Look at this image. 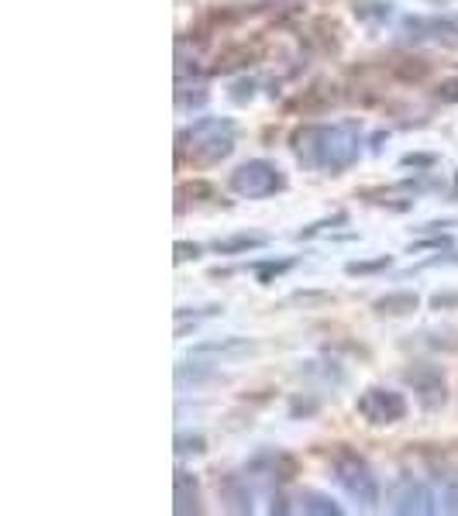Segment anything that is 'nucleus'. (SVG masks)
Instances as JSON below:
<instances>
[{
  "label": "nucleus",
  "mask_w": 458,
  "mask_h": 516,
  "mask_svg": "<svg viewBox=\"0 0 458 516\" xmlns=\"http://www.w3.org/2000/svg\"><path fill=\"white\" fill-rule=\"evenodd\" d=\"M452 193H455V197H458V172H455V186H452Z\"/></svg>",
  "instance_id": "obj_36"
},
{
  "label": "nucleus",
  "mask_w": 458,
  "mask_h": 516,
  "mask_svg": "<svg viewBox=\"0 0 458 516\" xmlns=\"http://www.w3.org/2000/svg\"><path fill=\"white\" fill-rule=\"evenodd\" d=\"M300 510H304L307 516H341V513H345L335 499H331L328 492H321V489H304V492H300Z\"/></svg>",
  "instance_id": "obj_15"
},
{
  "label": "nucleus",
  "mask_w": 458,
  "mask_h": 516,
  "mask_svg": "<svg viewBox=\"0 0 458 516\" xmlns=\"http://www.w3.org/2000/svg\"><path fill=\"white\" fill-rule=\"evenodd\" d=\"M434 97H438L441 104H455V100H458V80L441 83V86H438V93H434Z\"/></svg>",
  "instance_id": "obj_34"
},
{
  "label": "nucleus",
  "mask_w": 458,
  "mask_h": 516,
  "mask_svg": "<svg viewBox=\"0 0 458 516\" xmlns=\"http://www.w3.org/2000/svg\"><path fill=\"white\" fill-rule=\"evenodd\" d=\"M173 451L180 458H186V455H204V451H207V437L204 434H186V430H180V434H176V441H173Z\"/></svg>",
  "instance_id": "obj_23"
},
{
  "label": "nucleus",
  "mask_w": 458,
  "mask_h": 516,
  "mask_svg": "<svg viewBox=\"0 0 458 516\" xmlns=\"http://www.w3.org/2000/svg\"><path fill=\"white\" fill-rule=\"evenodd\" d=\"M438 265H458V252H455V248H448L445 255H434V258H428V262H417L414 269L421 272V269H438Z\"/></svg>",
  "instance_id": "obj_31"
},
{
  "label": "nucleus",
  "mask_w": 458,
  "mask_h": 516,
  "mask_svg": "<svg viewBox=\"0 0 458 516\" xmlns=\"http://www.w3.org/2000/svg\"><path fill=\"white\" fill-rule=\"evenodd\" d=\"M204 200H217V190L211 183H204V179H197V183H180L176 186V210L190 207V203H204Z\"/></svg>",
  "instance_id": "obj_16"
},
{
  "label": "nucleus",
  "mask_w": 458,
  "mask_h": 516,
  "mask_svg": "<svg viewBox=\"0 0 458 516\" xmlns=\"http://www.w3.org/2000/svg\"><path fill=\"white\" fill-rule=\"evenodd\" d=\"M217 496H221L228 513H252V489H248L245 475L235 472L217 475Z\"/></svg>",
  "instance_id": "obj_11"
},
{
  "label": "nucleus",
  "mask_w": 458,
  "mask_h": 516,
  "mask_svg": "<svg viewBox=\"0 0 458 516\" xmlns=\"http://www.w3.org/2000/svg\"><path fill=\"white\" fill-rule=\"evenodd\" d=\"M348 224V214L345 210H338V214H331V217H321V221H314V224H307L304 231H297L293 238L297 241H310V238H317V234H324L328 228H345Z\"/></svg>",
  "instance_id": "obj_22"
},
{
  "label": "nucleus",
  "mask_w": 458,
  "mask_h": 516,
  "mask_svg": "<svg viewBox=\"0 0 458 516\" xmlns=\"http://www.w3.org/2000/svg\"><path fill=\"white\" fill-rule=\"evenodd\" d=\"M434 482L441 489V513L458 516V472H434Z\"/></svg>",
  "instance_id": "obj_19"
},
{
  "label": "nucleus",
  "mask_w": 458,
  "mask_h": 516,
  "mask_svg": "<svg viewBox=\"0 0 458 516\" xmlns=\"http://www.w3.org/2000/svg\"><path fill=\"white\" fill-rule=\"evenodd\" d=\"M452 245H455V238L445 231V234H431V238H421V241H410L407 252H410V255H421V252H448Z\"/></svg>",
  "instance_id": "obj_24"
},
{
  "label": "nucleus",
  "mask_w": 458,
  "mask_h": 516,
  "mask_svg": "<svg viewBox=\"0 0 458 516\" xmlns=\"http://www.w3.org/2000/svg\"><path fill=\"white\" fill-rule=\"evenodd\" d=\"M214 379H221V375H217L214 365H207V362H180L176 365V386L180 389H197V386L214 382Z\"/></svg>",
  "instance_id": "obj_14"
},
{
  "label": "nucleus",
  "mask_w": 458,
  "mask_h": 516,
  "mask_svg": "<svg viewBox=\"0 0 458 516\" xmlns=\"http://www.w3.org/2000/svg\"><path fill=\"white\" fill-rule=\"evenodd\" d=\"M297 162L310 172H328L341 176L359 162L362 155V124L338 121V124H304L290 138Z\"/></svg>",
  "instance_id": "obj_1"
},
{
  "label": "nucleus",
  "mask_w": 458,
  "mask_h": 516,
  "mask_svg": "<svg viewBox=\"0 0 458 516\" xmlns=\"http://www.w3.org/2000/svg\"><path fill=\"white\" fill-rule=\"evenodd\" d=\"M200 255H204V245H200V241H176V245H173V258H176V265H183V262H197Z\"/></svg>",
  "instance_id": "obj_28"
},
{
  "label": "nucleus",
  "mask_w": 458,
  "mask_h": 516,
  "mask_svg": "<svg viewBox=\"0 0 458 516\" xmlns=\"http://www.w3.org/2000/svg\"><path fill=\"white\" fill-rule=\"evenodd\" d=\"M428 73H431V62H424V59H403L397 66L400 80H421V76H428Z\"/></svg>",
  "instance_id": "obj_27"
},
{
  "label": "nucleus",
  "mask_w": 458,
  "mask_h": 516,
  "mask_svg": "<svg viewBox=\"0 0 458 516\" xmlns=\"http://www.w3.org/2000/svg\"><path fill=\"white\" fill-rule=\"evenodd\" d=\"M393 269V255H376V258H355L345 262V276H379V272Z\"/></svg>",
  "instance_id": "obj_20"
},
{
  "label": "nucleus",
  "mask_w": 458,
  "mask_h": 516,
  "mask_svg": "<svg viewBox=\"0 0 458 516\" xmlns=\"http://www.w3.org/2000/svg\"><path fill=\"white\" fill-rule=\"evenodd\" d=\"M314 303H321V307H328V303H335V296L331 293H293L286 296V307H314Z\"/></svg>",
  "instance_id": "obj_26"
},
{
  "label": "nucleus",
  "mask_w": 458,
  "mask_h": 516,
  "mask_svg": "<svg viewBox=\"0 0 458 516\" xmlns=\"http://www.w3.org/2000/svg\"><path fill=\"white\" fill-rule=\"evenodd\" d=\"M400 166L403 169H414V172H431L434 166H438V155H431V152H407L400 159Z\"/></svg>",
  "instance_id": "obj_25"
},
{
  "label": "nucleus",
  "mask_w": 458,
  "mask_h": 516,
  "mask_svg": "<svg viewBox=\"0 0 458 516\" xmlns=\"http://www.w3.org/2000/svg\"><path fill=\"white\" fill-rule=\"evenodd\" d=\"M173 510L180 516H193V513H204V496H200V482L193 472L186 468H176L173 475Z\"/></svg>",
  "instance_id": "obj_10"
},
{
  "label": "nucleus",
  "mask_w": 458,
  "mask_h": 516,
  "mask_svg": "<svg viewBox=\"0 0 458 516\" xmlns=\"http://www.w3.org/2000/svg\"><path fill=\"white\" fill-rule=\"evenodd\" d=\"M355 413L372 427H393V424H400V420H407L410 403H407V396L397 393V389L369 386L366 393L355 400Z\"/></svg>",
  "instance_id": "obj_5"
},
{
  "label": "nucleus",
  "mask_w": 458,
  "mask_h": 516,
  "mask_svg": "<svg viewBox=\"0 0 458 516\" xmlns=\"http://www.w3.org/2000/svg\"><path fill=\"white\" fill-rule=\"evenodd\" d=\"M228 190L242 200H269L286 190V172L269 159H248L228 176Z\"/></svg>",
  "instance_id": "obj_4"
},
{
  "label": "nucleus",
  "mask_w": 458,
  "mask_h": 516,
  "mask_svg": "<svg viewBox=\"0 0 458 516\" xmlns=\"http://www.w3.org/2000/svg\"><path fill=\"white\" fill-rule=\"evenodd\" d=\"M207 100H211V90H207L204 83H186V80H180L176 83V104L183 107V111H193V107H204Z\"/></svg>",
  "instance_id": "obj_18"
},
{
  "label": "nucleus",
  "mask_w": 458,
  "mask_h": 516,
  "mask_svg": "<svg viewBox=\"0 0 458 516\" xmlns=\"http://www.w3.org/2000/svg\"><path fill=\"white\" fill-rule=\"evenodd\" d=\"M255 90H259V83L255 80H238L235 86H231V100H235V104H248V100L255 97Z\"/></svg>",
  "instance_id": "obj_30"
},
{
  "label": "nucleus",
  "mask_w": 458,
  "mask_h": 516,
  "mask_svg": "<svg viewBox=\"0 0 458 516\" xmlns=\"http://www.w3.org/2000/svg\"><path fill=\"white\" fill-rule=\"evenodd\" d=\"M231 152H235V121L231 117H197L190 128L176 135V162L180 166L190 155L193 166L207 169L224 162Z\"/></svg>",
  "instance_id": "obj_2"
},
{
  "label": "nucleus",
  "mask_w": 458,
  "mask_h": 516,
  "mask_svg": "<svg viewBox=\"0 0 458 516\" xmlns=\"http://www.w3.org/2000/svg\"><path fill=\"white\" fill-rule=\"evenodd\" d=\"M452 228H458V221L448 217V221H428V224H421V228H414V231L417 234H445V231H452Z\"/></svg>",
  "instance_id": "obj_33"
},
{
  "label": "nucleus",
  "mask_w": 458,
  "mask_h": 516,
  "mask_svg": "<svg viewBox=\"0 0 458 516\" xmlns=\"http://www.w3.org/2000/svg\"><path fill=\"white\" fill-rule=\"evenodd\" d=\"M390 14H393L390 0H355V18L359 21H372V25H379V21H390Z\"/></svg>",
  "instance_id": "obj_21"
},
{
  "label": "nucleus",
  "mask_w": 458,
  "mask_h": 516,
  "mask_svg": "<svg viewBox=\"0 0 458 516\" xmlns=\"http://www.w3.org/2000/svg\"><path fill=\"white\" fill-rule=\"evenodd\" d=\"M390 510L400 516H431L438 513V499H434L428 482L414 479V475H403L390 492Z\"/></svg>",
  "instance_id": "obj_7"
},
{
  "label": "nucleus",
  "mask_w": 458,
  "mask_h": 516,
  "mask_svg": "<svg viewBox=\"0 0 458 516\" xmlns=\"http://www.w3.org/2000/svg\"><path fill=\"white\" fill-rule=\"evenodd\" d=\"M259 248H269V234L238 231V234H228V238H217L211 245V252L214 255H245V252H259Z\"/></svg>",
  "instance_id": "obj_13"
},
{
  "label": "nucleus",
  "mask_w": 458,
  "mask_h": 516,
  "mask_svg": "<svg viewBox=\"0 0 458 516\" xmlns=\"http://www.w3.org/2000/svg\"><path fill=\"white\" fill-rule=\"evenodd\" d=\"M400 379L407 382L410 389H414V396H417V403H421V410L438 413L441 406L448 403V379H445V369H438V365H431V362H410L407 369L400 372Z\"/></svg>",
  "instance_id": "obj_6"
},
{
  "label": "nucleus",
  "mask_w": 458,
  "mask_h": 516,
  "mask_svg": "<svg viewBox=\"0 0 458 516\" xmlns=\"http://www.w3.org/2000/svg\"><path fill=\"white\" fill-rule=\"evenodd\" d=\"M290 269H297V258H266V262H255L252 272L259 279V286H269L273 279L286 276Z\"/></svg>",
  "instance_id": "obj_17"
},
{
  "label": "nucleus",
  "mask_w": 458,
  "mask_h": 516,
  "mask_svg": "<svg viewBox=\"0 0 458 516\" xmlns=\"http://www.w3.org/2000/svg\"><path fill=\"white\" fill-rule=\"evenodd\" d=\"M331 472H335V482L345 489L348 499H355L362 510H376L379 499H383V489H379V479L376 472H372V465L359 451L338 444L335 455H331Z\"/></svg>",
  "instance_id": "obj_3"
},
{
  "label": "nucleus",
  "mask_w": 458,
  "mask_h": 516,
  "mask_svg": "<svg viewBox=\"0 0 458 516\" xmlns=\"http://www.w3.org/2000/svg\"><path fill=\"white\" fill-rule=\"evenodd\" d=\"M431 310H458V289H438L428 300Z\"/></svg>",
  "instance_id": "obj_29"
},
{
  "label": "nucleus",
  "mask_w": 458,
  "mask_h": 516,
  "mask_svg": "<svg viewBox=\"0 0 458 516\" xmlns=\"http://www.w3.org/2000/svg\"><path fill=\"white\" fill-rule=\"evenodd\" d=\"M255 351H259V341L238 338V334L193 344V358H245V355H255Z\"/></svg>",
  "instance_id": "obj_9"
},
{
  "label": "nucleus",
  "mask_w": 458,
  "mask_h": 516,
  "mask_svg": "<svg viewBox=\"0 0 458 516\" xmlns=\"http://www.w3.org/2000/svg\"><path fill=\"white\" fill-rule=\"evenodd\" d=\"M269 513H290V506H286V499L283 496H273V506H269Z\"/></svg>",
  "instance_id": "obj_35"
},
{
  "label": "nucleus",
  "mask_w": 458,
  "mask_h": 516,
  "mask_svg": "<svg viewBox=\"0 0 458 516\" xmlns=\"http://www.w3.org/2000/svg\"><path fill=\"white\" fill-rule=\"evenodd\" d=\"M403 31L417 42H434L445 49H458V25L448 18H424V14H410L403 18Z\"/></svg>",
  "instance_id": "obj_8"
},
{
  "label": "nucleus",
  "mask_w": 458,
  "mask_h": 516,
  "mask_svg": "<svg viewBox=\"0 0 458 516\" xmlns=\"http://www.w3.org/2000/svg\"><path fill=\"white\" fill-rule=\"evenodd\" d=\"M372 310H376V317H410L421 310V296L414 289H393V293L376 296Z\"/></svg>",
  "instance_id": "obj_12"
},
{
  "label": "nucleus",
  "mask_w": 458,
  "mask_h": 516,
  "mask_svg": "<svg viewBox=\"0 0 458 516\" xmlns=\"http://www.w3.org/2000/svg\"><path fill=\"white\" fill-rule=\"evenodd\" d=\"M317 410H321V403H317V400H300V396H297V400L290 403V417L293 420H297L300 413H304V417H310V413H317Z\"/></svg>",
  "instance_id": "obj_32"
}]
</instances>
